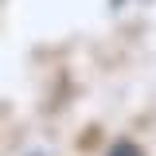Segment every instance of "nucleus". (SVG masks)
Instances as JSON below:
<instances>
[{"instance_id": "obj_1", "label": "nucleus", "mask_w": 156, "mask_h": 156, "mask_svg": "<svg viewBox=\"0 0 156 156\" xmlns=\"http://www.w3.org/2000/svg\"><path fill=\"white\" fill-rule=\"evenodd\" d=\"M105 156H144V152H140V144H136V140H125V136H121V140L109 144V152H105Z\"/></svg>"}]
</instances>
